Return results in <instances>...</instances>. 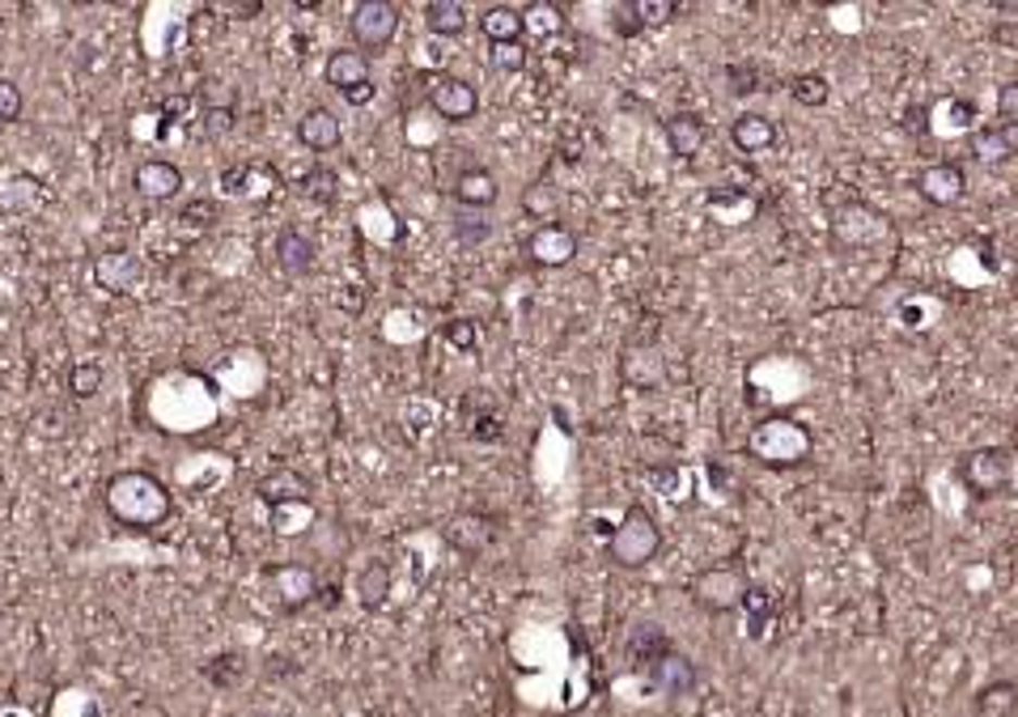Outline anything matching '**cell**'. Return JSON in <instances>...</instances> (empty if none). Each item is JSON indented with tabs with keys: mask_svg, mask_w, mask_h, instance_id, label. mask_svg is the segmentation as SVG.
I'll return each mask as SVG.
<instances>
[{
	"mask_svg": "<svg viewBox=\"0 0 1018 717\" xmlns=\"http://www.w3.org/2000/svg\"><path fill=\"white\" fill-rule=\"evenodd\" d=\"M399 22H403L399 4H391V0H361L353 9V17H349V35H353L361 55H378V51H387V47L395 43Z\"/></svg>",
	"mask_w": 1018,
	"mask_h": 717,
	"instance_id": "obj_6",
	"label": "cell"
},
{
	"mask_svg": "<svg viewBox=\"0 0 1018 717\" xmlns=\"http://www.w3.org/2000/svg\"><path fill=\"white\" fill-rule=\"evenodd\" d=\"M726 81H730V93H734V98H747V93L755 90V73L743 68V64H730V68H726Z\"/></svg>",
	"mask_w": 1018,
	"mask_h": 717,
	"instance_id": "obj_45",
	"label": "cell"
},
{
	"mask_svg": "<svg viewBox=\"0 0 1018 717\" xmlns=\"http://www.w3.org/2000/svg\"><path fill=\"white\" fill-rule=\"evenodd\" d=\"M1018 705V688L997 679V683H984L976 692V717H1010Z\"/></svg>",
	"mask_w": 1018,
	"mask_h": 717,
	"instance_id": "obj_31",
	"label": "cell"
},
{
	"mask_svg": "<svg viewBox=\"0 0 1018 717\" xmlns=\"http://www.w3.org/2000/svg\"><path fill=\"white\" fill-rule=\"evenodd\" d=\"M255 717H264V714H255Z\"/></svg>",
	"mask_w": 1018,
	"mask_h": 717,
	"instance_id": "obj_51",
	"label": "cell"
},
{
	"mask_svg": "<svg viewBox=\"0 0 1018 717\" xmlns=\"http://www.w3.org/2000/svg\"><path fill=\"white\" fill-rule=\"evenodd\" d=\"M102 382H106V369H102L98 361H77V365L68 369V391H73V400H93V395L102 391Z\"/></svg>",
	"mask_w": 1018,
	"mask_h": 717,
	"instance_id": "obj_34",
	"label": "cell"
},
{
	"mask_svg": "<svg viewBox=\"0 0 1018 717\" xmlns=\"http://www.w3.org/2000/svg\"><path fill=\"white\" fill-rule=\"evenodd\" d=\"M229 13H234V17H260L264 4H229Z\"/></svg>",
	"mask_w": 1018,
	"mask_h": 717,
	"instance_id": "obj_49",
	"label": "cell"
},
{
	"mask_svg": "<svg viewBox=\"0 0 1018 717\" xmlns=\"http://www.w3.org/2000/svg\"><path fill=\"white\" fill-rule=\"evenodd\" d=\"M476 26H480V35L488 39V47L523 43V35H527V17H523L518 4H488L485 13L476 17Z\"/></svg>",
	"mask_w": 1018,
	"mask_h": 717,
	"instance_id": "obj_22",
	"label": "cell"
},
{
	"mask_svg": "<svg viewBox=\"0 0 1018 717\" xmlns=\"http://www.w3.org/2000/svg\"><path fill=\"white\" fill-rule=\"evenodd\" d=\"M353 106H365V102H374V81L369 86H361V90H353V93H344Z\"/></svg>",
	"mask_w": 1018,
	"mask_h": 717,
	"instance_id": "obj_48",
	"label": "cell"
},
{
	"mask_svg": "<svg viewBox=\"0 0 1018 717\" xmlns=\"http://www.w3.org/2000/svg\"><path fill=\"white\" fill-rule=\"evenodd\" d=\"M391 590H395V574H391L387 561H369L356 574V603H361V612H382L391 603Z\"/></svg>",
	"mask_w": 1018,
	"mask_h": 717,
	"instance_id": "obj_25",
	"label": "cell"
},
{
	"mask_svg": "<svg viewBox=\"0 0 1018 717\" xmlns=\"http://www.w3.org/2000/svg\"><path fill=\"white\" fill-rule=\"evenodd\" d=\"M1010 13H1018V4H1006ZM993 43L1006 47V51H1018V17H1002L993 22Z\"/></svg>",
	"mask_w": 1018,
	"mask_h": 717,
	"instance_id": "obj_44",
	"label": "cell"
},
{
	"mask_svg": "<svg viewBox=\"0 0 1018 717\" xmlns=\"http://www.w3.org/2000/svg\"><path fill=\"white\" fill-rule=\"evenodd\" d=\"M501 416H485V420H476V442H501Z\"/></svg>",
	"mask_w": 1018,
	"mask_h": 717,
	"instance_id": "obj_47",
	"label": "cell"
},
{
	"mask_svg": "<svg viewBox=\"0 0 1018 717\" xmlns=\"http://www.w3.org/2000/svg\"><path fill=\"white\" fill-rule=\"evenodd\" d=\"M577 229H569L565 222H543L535 225L531 234H527V242H523V251H527V260H531L535 268H569L577 260Z\"/></svg>",
	"mask_w": 1018,
	"mask_h": 717,
	"instance_id": "obj_8",
	"label": "cell"
},
{
	"mask_svg": "<svg viewBox=\"0 0 1018 717\" xmlns=\"http://www.w3.org/2000/svg\"><path fill=\"white\" fill-rule=\"evenodd\" d=\"M272 586H276V594H280V603L285 607H302V603H311V599H318V578H314L311 565H272Z\"/></svg>",
	"mask_w": 1018,
	"mask_h": 717,
	"instance_id": "obj_23",
	"label": "cell"
},
{
	"mask_svg": "<svg viewBox=\"0 0 1018 717\" xmlns=\"http://www.w3.org/2000/svg\"><path fill=\"white\" fill-rule=\"evenodd\" d=\"M492 539H497V523L488 514H480V510H463V514H454L445 523V543L458 556H480V552L492 548Z\"/></svg>",
	"mask_w": 1018,
	"mask_h": 717,
	"instance_id": "obj_12",
	"label": "cell"
},
{
	"mask_svg": "<svg viewBox=\"0 0 1018 717\" xmlns=\"http://www.w3.org/2000/svg\"><path fill=\"white\" fill-rule=\"evenodd\" d=\"M663 552V527L645 505H628L616 531L607 539V556L620 569H645Z\"/></svg>",
	"mask_w": 1018,
	"mask_h": 717,
	"instance_id": "obj_4",
	"label": "cell"
},
{
	"mask_svg": "<svg viewBox=\"0 0 1018 717\" xmlns=\"http://www.w3.org/2000/svg\"><path fill=\"white\" fill-rule=\"evenodd\" d=\"M302 196L311 200V204H323V209H331L336 200H340V175L331 171V166H311L306 175H302Z\"/></svg>",
	"mask_w": 1018,
	"mask_h": 717,
	"instance_id": "obj_33",
	"label": "cell"
},
{
	"mask_svg": "<svg viewBox=\"0 0 1018 717\" xmlns=\"http://www.w3.org/2000/svg\"><path fill=\"white\" fill-rule=\"evenodd\" d=\"M663 136H666V149H670L679 162H692V158L705 149L708 128L696 111H675L663 124Z\"/></svg>",
	"mask_w": 1018,
	"mask_h": 717,
	"instance_id": "obj_19",
	"label": "cell"
},
{
	"mask_svg": "<svg viewBox=\"0 0 1018 717\" xmlns=\"http://www.w3.org/2000/svg\"><path fill=\"white\" fill-rule=\"evenodd\" d=\"M730 140H734L739 153H768L777 144V124L768 115H759V111H743L730 124Z\"/></svg>",
	"mask_w": 1018,
	"mask_h": 717,
	"instance_id": "obj_24",
	"label": "cell"
},
{
	"mask_svg": "<svg viewBox=\"0 0 1018 717\" xmlns=\"http://www.w3.org/2000/svg\"><path fill=\"white\" fill-rule=\"evenodd\" d=\"M955 480L964 485V493L972 501H993L1015 489V450L1006 446H976L959 454L955 463Z\"/></svg>",
	"mask_w": 1018,
	"mask_h": 717,
	"instance_id": "obj_3",
	"label": "cell"
},
{
	"mask_svg": "<svg viewBox=\"0 0 1018 717\" xmlns=\"http://www.w3.org/2000/svg\"><path fill=\"white\" fill-rule=\"evenodd\" d=\"M204 124H209V133L213 136H225L229 128H234V106H222V111H217V106H209V111H204Z\"/></svg>",
	"mask_w": 1018,
	"mask_h": 717,
	"instance_id": "obj_46",
	"label": "cell"
},
{
	"mask_svg": "<svg viewBox=\"0 0 1018 717\" xmlns=\"http://www.w3.org/2000/svg\"><path fill=\"white\" fill-rule=\"evenodd\" d=\"M429 106L442 115L445 124H467V120L480 115V90L463 77H442L429 90Z\"/></svg>",
	"mask_w": 1018,
	"mask_h": 717,
	"instance_id": "obj_11",
	"label": "cell"
},
{
	"mask_svg": "<svg viewBox=\"0 0 1018 717\" xmlns=\"http://www.w3.org/2000/svg\"><path fill=\"white\" fill-rule=\"evenodd\" d=\"M102 505H106V518L124 531H158L175 514V496L153 471L111 476L102 489Z\"/></svg>",
	"mask_w": 1018,
	"mask_h": 717,
	"instance_id": "obj_1",
	"label": "cell"
},
{
	"mask_svg": "<svg viewBox=\"0 0 1018 717\" xmlns=\"http://www.w3.org/2000/svg\"><path fill=\"white\" fill-rule=\"evenodd\" d=\"M523 17H527V35H535V39H552L565 30V9L556 0H531L523 9Z\"/></svg>",
	"mask_w": 1018,
	"mask_h": 717,
	"instance_id": "obj_30",
	"label": "cell"
},
{
	"mask_svg": "<svg viewBox=\"0 0 1018 717\" xmlns=\"http://www.w3.org/2000/svg\"><path fill=\"white\" fill-rule=\"evenodd\" d=\"M133 187H136V196H144V200H153V204H166V200H175L178 191H183V171H178L175 162L153 158V162H140V166H136Z\"/></svg>",
	"mask_w": 1018,
	"mask_h": 717,
	"instance_id": "obj_17",
	"label": "cell"
},
{
	"mask_svg": "<svg viewBox=\"0 0 1018 717\" xmlns=\"http://www.w3.org/2000/svg\"><path fill=\"white\" fill-rule=\"evenodd\" d=\"M917 196L930 209H951L968 196V171L959 162H930L917 171Z\"/></svg>",
	"mask_w": 1018,
	"mask_h": 717,
	"instance_id": "obj_9",
	"label": "cell"
},
{
	"mask_svg": "<svg viewBox=\"0 0 1018 717\" xmlns=\"http://www.w3.org/2000/svg\"><path fill=\"white\" fill-rule=\"evenodd\" d=\"M323 81L340 93H353V90H361V86H369V81H374V77H369V55H361L356 47H336V51H327V60H323Z\"/></svg>",
	"mask_w": 1018,
	"mask_h": 717,
	"instance_id": "obj_14",
	"label": "cell"
},
{
	"mask_svg": "<svg viewBox=\"0 0 1018 717\" xmlns=\"http://www.w3.org/2000/svg\"><path fill=\"white\" fill-rule=\"evenodd\" d=\"M620 374H624V382H628V387H637V391H654V387H663L666 361L654 344H628V349H624V357H620Z\"/></svg>",
	"mask_w": 1018,
	"mask_h": 717,
	"instance_id": "obj_18",
	"label": "cell"
},
{
	"mask_svg": "<svg viewBox=\"0 0 1018 717\" xmlns=\"http://www.w3.org/2000/svg\"><path fill=\"white\" fill-rule=\"evenodd\" d=\"M255 496L276 510V505H285V501H306V496H311V485H306L298 471L280 467V471H267V476L255 480Z\"/></svg>",
	"mask_w": 1018,
	"mask_h": 717,
	"instance_id": "obj_27",
	"label": "cell"
},
{
	"mask_svg": "<svg viewBox=\"0 0 1018 717\" xmlns=\"http://www.w3.org/2000/svg\"><path fill=\"white\" fill-rule=\"evenodd\" d=\"M450 229H454V242H458V247H480V242H488V238H492V222H488V213H476V209H458V204H454Z\"/></svg>",
	"mask_w": 1018,
	"mask_h": 717,
	"instance_id": "obj_32",
	"label": "cell"
},
{
	"mask_svg": "<svg viewBox=\"0 0 1018 717\" xmlns=\"http://www.w3.org/2000/svg\"><path fill=\"white\" fill-rule=\"evenodd\" d=\"M997 124H1018V81L997 90Z\"/></svg>",
	"mask_w": 1018,
	"mask_h": 717,
	"instance_id": "obj_43",
	"label": "cell"
},
{
	"mask_svg": "<svg viewBox=\"0 0 1018 717\" xmlns=\"http://www.w3.org/2000/svg\"><path fill=\"white\" fill-rule=\"evenodd\" d=\"M89 276H93V285H98L102 293L128 298L136 285H140V276H144V264H140V255L124 251V247H115V251H102V255L93 260Z\"/></svg>",
	"mask_w": 1018,
	"mask_h": 717,
	"instance_id": "obj_10",
	"label": "cell"
},
{
	"mask_svg": "<svg viewBox=\"0 0 1018 717\" xmlns=\"http://www.w3.org/2000/svg\"><path fill=\"white\" fill-rule=\"evenodd\" d=\"M488 60L501 73H523L531 64V51H527V43H492L488 47Z\"/></svg>",
	"mask_w": 1018,
	"mask_h": 717,
	"instance_id": "obj_38",
	"label": "cell"
},
{
	"mask_svg": "<svg viewBox=\"0 0 1018 717\" xmlns=\"http://www.w3.org/2000/svg\"><path fill=\"white\" fill-rule=\"evenodd\" d=\"M298 140L311 149V153H336L344 144V124L331 106H311L302 120H298Z\"/></svg>",
	"mask_w": 1018,
	"mask_h": 717,
	"instance_id": "obj_15",
	"label": "cell"
},
{
	"mask_svg": "<svg viewBox=\"0 0 1018 717\" xmlns=\"http://www.w3.org/2000/svg\"><path fill=\"white\" fill-rule=\"evenodd\" d=\"M743 612H747V628H752V637H755V641H764V632H768L772 616H777V603H772V594H768V590H759V586H752V594H747Z\"/></svg>",
	"mask_w": 1018,
	"mask_h": 717,
	"instance_id": "obj_35",
	"label": "cell"
},
{
	"mask_svg": "<svg viewBox=\"0 0 1018 717\" xmlns=\"http://www.w3.org/2000/svg\"><path fill=\"white\" fill-rule=\"evenodd\" d=\"M670 650H675V645H670V637H666L658 625H637L632 637H628V663L641 675H650V667H654L658 658H666Z\"/></svg>",
	"mask_w": 1018,
	"mask_h": 717,
	"instance_id": "obj_26",
	"label": "cell"
},
{
	"mask_svg": "<svg viewBox=\"0 0 1018 717\" xmlns=\"http://www.w3.org/2000/svg\"><path fill=\"white\" fill-rule=\"evenodd\" d=\"M632 13L641 22V30H658L679 17V4L675 0H632Z\"/></svg>",
	"mask_w": 1018,
	"mask_h": 717,
	"instance_id": "obj_37",
	"label": "cell"
},
{
	"mask_svg": "<svg viewBox=\"0 0 1018 717\" xmlns=\"http://www.w3.org/2000/svg\"><path fill=\"white\" fill-rule=\"evenodd\" d=\"M790 93H794V102H802V106H828L832 86H828V77H819V73H797V77H790Z\"/></svg>",
	"mask_w": 1018,
	"mask_h": 717,
	"instance_id": "obj_36",
	"label": "cell"
},
{
	"mask_svg": "<svg viewBox=\"0 0 1018 717\" xmlns=\"http://www.w3.org/2000/svg\"><path fill=\"white\" fill-rule=\"evenodd\" d=\"M1010 493H1018V450H1015V489Z\"/></svg>",
	"mask_w": 1018,
	"mask_h": 717,
	"instance_id": "obj_50",
	"label": "cell"
},
{
	"mask_svg": "<svg viewBox=\"0 0 1018 717\" xmlns=\"http://www.w3.org/2000/svg\"><path fill=\"white\" fill-rule=\"evenodd\" d=\"M497 196H501V183H497V175L485 171V166H467V171L454 179V204H458V209L488 213V209L497 204Z\"/></svg>",
	"mask_w": 1018,
	"mask_h": 717,
	"instance_id": "obj_21",
	"label": "cell"
},
{
	"mask_svg": "<svg viewBox=\"0 0 1018 717\" xmlns=\"http://www.w3.org/2000/svg\"><path fill=\"white\" fill-rule=\"evenodd\" d=\"M556 209H561V187L552 179H535L523 187V213L535 217V222H556Z\"/></svg>",
	"mask_w": 1018,
	"mask_h": 717,
	"instance_id": "obj_29",
	"label": "cell"
},
{
	"mask_svg": "<svg viewBox=\"0 0 1018 717\" xmlns=\"http://www.w3.org/2000/svg\"><path fill=\"white\" fill-rule=\"evenodd\" d=\"M747 594H752L747 574H743L739 565H730V561H721V565H708V569H701V574L692 578V603H696L701 612H708V616H730V612H743Z\"/></svg>",
	"mask_w": 1018,
	"mask_h": 717,
	"instance_id": "obj_5",
	"label": "cell"
},
{
	"mask_svg": "<svg viewBox=\"0 0 1018 717\" xmlns=\"http://www.w3.org/2000/svg\"><path fill=\"white\" fill-rule=\"evenodd\" d=\"M22 106H26L22 86H17V81H9V77H0V124L22 120Z\"/></svg>",
	"mask_w": 1018,
	"mask_h": 717,
	"instance_id": "obj_40",
	"label": "cell"
},
{
	"mask_svg": "<svg viewBox=\"0 0 1018 717\" xmlns=\"http://www.w3.org/2000/svg\"><path fill=\"white\" fill-rule=\"evenodd\" d=\"M612 22H616V35L620 39H637L641 35V22H637V13H632V0L628 4H612Z\"/></svg>",
	"mask_w": 1018,
	"mask_h": 717,
	"instance_id": "obj_42",
	"label": "cell"
},
{
	"mask_svg": "<svg viewBox=\"0 0 1018 717\" xmlns=\"http://www.w3.org/2000/svg\"><path fill=\"white\" fill-rule=\"evenodd\" d=\"M178 222L187 225V229H191V225H213L217 222V200H191Z\"/></svg>",
	"mask_w": 1018,
	"mask_h": 717,
	"instance_id": "obj_41",
	"label": "cell"
},
{
	"mask_svg": "<svg viewBox=\"0 0 1018 717\" xmlns=\"http://www.w3.org/2000/svg\"><path fill=\"white\" fill-rule=\"evenodd\" d=\"M467 26H472V17H467V9H463L458 0H429V4H425V30H429V35H438V39H463Z\"/></svg>",
	"mask_w": 1018,
	"mask_h": 717,
	"instance_id": "obj_28",
	"label": "cell"
},
{
	"mask_svg": "<svg viewBox=\"0 0 1018 717\" xmlns=\"http://www.w3.org/2000/svg\"><path fill=\"white\" fill-rule=\"evenodd\" d=\"M968 158L980 166H1006L1018 158V124H993V128H972L968 136Z\"/></svg>",
	"mask_w": 1018,
	"mask_h": 717,
	"instance_id": "obj_13",
	"label": "cell"
},
{
	"mask_svg": "<svg viewBox=\"0 0 1018 717\" xmlns=\"http://www.w3.org/2000/svg\"><path fill=\"white\" fill-rule=\"evenodd\" d=\"M828 213H832V234L844 247H879L887 238V217L866 200L849 196L844 204H828Z\"/></svg>",
	"mask_w": 1018,
	"mask_h": 717,
	"instance_id": "obj_7",
	"label": "cell"
},
{
	"mask_svg": "<svg viewBox=\"0 0 1018 717\" xmlns=\"http://www.w3.org/2000/svg\"><path fill=\"white\" fill-rule=\"evenodd\" d=\"M445 344H454V349H463V353H472L476 344H480V336H476V323L472 318H450L442 327Z\"/></svg>",
	"mask_w": 1018,
	"mask_h": 717,
	"instance_id": "obj_39",
	"label": "cell"
},
{
	"mask_svg": "<svg viewBox=\"0 0 1018 717\" xmlns=\"http://www.w3.org/2000/svg\"><path fill=\"white\" fill-rule=\"evenodd\" d=\"M663 696H688L692 688H696V679H701V671H696V663L688 658V654H679V650H670L666 658H658L654 667H650V675H645Z\"/></svg>",
	"mask_w": 1018,
	"mask_h": 717,
	"instance_id": "obj_20",
	"label": "cell"
},
{
	"mask_svg": "<svg viewBox=\"0 0 1018 717\" xmlns=\"http://www.w3.org/2000/svg\"><path fill=\"white\" fill-rule=\"evenodd\" d=\"M276 264H280L285 276H293V280L311 276L314 264H318V247H314L311 234H302L298 225L280 229V234H276Z\"/></svg>",
	"mask_w": 1018,
	"mask_h": 717,
	"instance_id": "obj_16",
	"label": "cell"
},
{
	"mask_svg": "<svg viewBox=\"0 0 1018 717\" xmlns=\"http://www.w3.org/2000/svg\"><path fill=\"white\" fill-rule=\"evenodd\" d=\"M747 454H752L755 463L772 467V471H790V467H802L815 454V433L802 420L777 412V416H764V420L752 425Z\"/></svg>",
	"mask_w": 1018,
	"mask_h": 717,
	"instance_id": "obj_2",
	"label": "cell"
}]
</instances>
